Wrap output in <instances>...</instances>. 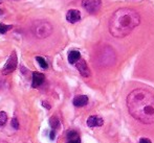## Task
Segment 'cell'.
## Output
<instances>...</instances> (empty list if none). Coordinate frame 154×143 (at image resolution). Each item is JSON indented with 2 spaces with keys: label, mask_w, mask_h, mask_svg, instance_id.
<instances>
[{
  "label": "cell",
  "mask_w": 154,
  "mask_h": 143,
  "mask_svg": "<svg viewBox=\"0 0 154 143\" xmlns=\"http://www.w3.org/2000/svg\"><path fill=\"white\" fill-rule=\"evenodd\" d=\"M2 1H3V0H0V3H2Z\"/></svg>",
  "instance_id": "cell-23"
},
{
  "label": "cell",
  "mask_w": 154,
  "mask_h": 143,
  "mask_svg": "<svg viewBox=\"0 0 154 143\" xmlns=\"http://www.w3.org/2000/svg\"><path fill=\"white\" fill-rule=\"evenodd\" d=\"M140 23V17L136 10L124 7L116 10L109 20V31L114 38H125Z\"/></svg>",
  "instance_id": "cell-2"
},
{
  "label": "cell",
  "mask_w": 154,
  "mask_h": 143,
  "mask_svg": "<svg viewBox=\"0 0 154 143\" xmlns=\"http://www.w3.org/2000/svg\"><path fill=\"white\" fill-rule=\"evenodd\" d=\"M42 105H43V107H45V108H46V109H51V106H49V105H47V103H46V101H43V103H42Z\"/></svg>",
  "instance_id": "cell-20"
},
{
  "label": "cell",
  "mask_w": 154,
  "mask_h": 143,
  "mask_svg": "<svg viewBox=\"0 0 154 143\" xmlns=\"http://www.w3.org/2000/svg\"><path fill=\"white\" fill-rule=\"evenodd\" d=\"M18 66V58H17V53L16 51H13L11 53V55L8 57L6 63L4 64L3 68H2V74L6 75L12 73L13 71H15V69Z\"/></svg>",
  "instance_id": "cell-4"
},
{
  "label": "cell",
  "mask_w": 154,
  "mask_h": 143,
  "mask_svg": "<svg viewBox=\"0 0 154 143\" xmlns=\"http://www.w3.org/2000/svg\"><path fill=\"white\" fill-rule=\"evenodd\" d=\"M12 28H13V25H6V24L1 23V24H0V34H6L8 30H11Z\"/></svg>",
  "instance_id": "cell-15"
},
{
  "label": "cell",
  "mask_w": 154,
  "mask_h": 143,
  "mask_svg": "<svg viewBox=\"0 0 154 143\" xmlns=\"http://www.w3.org/2000/svg\"><path fill=\"white\" fill-rule=\"evenodd\" d=\"M66 20L69 23H75L81 20V13L78 10H69L66 14Z\"/></svg>",
  "instance_id": "cell-8"
},
{
  "label": "cell",
  "mask_w": 154,
  "mask_h": 143,
  "mask_svg": "<svg viewBox=\"0 0 154 143\" xmlns=\"http://www.w3.org/2000/svg\"><path fill=\"white\" fill-rule=\"evenodd\" d=\"M32 31L37 38H46L53 32V26L47 21H36L32 26Z\"/></svg>",
  "instance_id": "cell-3"
},
{
  "label": "cell",
  "mask_w": 154,
  "mask_h": 143,
  "mask_svg": "<svg viewBox=\"0 0 154 143\" xmlns=\"http://www.w3.org/2000/svg\"><path fill=\"white\" fill-rule=\"evenodd\" d=\"M49 138H51V140L55 139V131H54V130L51 132V133H49Z\"/></svg>",
  "instance_id": "cell-19"
},
{
  "label": "cell",
  "mask_w": 154,
  "mask_h": 143,
  "mask_svg": "<svg viewBox=\"0 0 154 143\" xmlns=\"http://www.w3.org/2000/svg\"><path fill=\"white\" fill-rule=\"evenodd\" d=\"M6 121H8V115H6L5 112L1 111L0 112V127L5 125Z\"/></svg>",
  "instance_id": "cell-16"
},
{
  "label": "cell",
  "mask_w": 154,
  "mask_h": 143,
  "mask_svg": "<svg viewBox=\"0 0 154 143\" xmlns=\"http://www.w3.org/2000/svg\"><path fill=\"white\" fill-rule=\"evenodd\" d=\"M0 143H8L6 141H3V140H0Z\"/></svg>",
  "instance_id": "cell-22"
},
{
  "label": "cell",
  "mask_w": 154,
  "mask_h": 143,
  "mask_svg": "<svg viewBox=\"0 0 154 143\" xmlns=\"http://www.w3.org/2000/svg\"><path fill=\"white\" fill-rule=\"evenodd\" d=\"M36 61L39 63V65H40L41 68H43V69L48 68V64H47V62L42 57H36Z\"/></svg>",
  "instance_id": "cell-14"
},
{
  "label": "cell",
  "mask_w": 154,
  "mask_h": 143,
  "mask_svg": "<svg viewBox=\"0 0 154 143\" xmlns=\"http://www.w3.org/2000/svg\"><path fill=\"white\" fill-rule=\"evenodd\" d=\"M2 15H3V10L0 8V16H2Z\"/></svg>",
  "instance_id": "cell-21"
},
{
  "label": "cell",
  "mask_w": 154,
  "mask_h": 143,
  "mask_svg": "<svg viewBox=\"0 0 154 143\" xmlns=\"http://www.w3.org/2000/svg\"><path fill=\"white\" fill-rule=\"evenodd\" d=\"M75 67H77V69L79 70L80 74H81L82 76H84V77L90 76V69H89V67H88L87 63H86L83 58H81V60L75 64Z\"/></svg>",
  "instance_id": "cell-6"
},
{
  "label": "cell",
  "mask_w": 154,
  "mask_h": 143,
  "mask_svg": "<svg viewBox=\"0 0 154 143\" xmlns=\"http://www.w3.org/2000/svg\"><path fill=\"white\" fill-rule=\"evenodd\" d=\"M140 143H152V142H151V140L148 139V138H140Z\"/></svg>",
  "instance_id": "cell-18"
},
{
  "label": "cell",
  "mask_w": 154,
  "mask_h": 143,
  "mask_svg": "<svg viewBox=\"0 0 154 143\" xmlns=\"http://www.w3.org/2000/svg\"><path fill=\"white\" fill-rule=\"evenodd\" d=\"M128 111L145 124L154 123V95L146 89H135L127 96Z\"/></svg>",
  "instance_id": "cell-1"
},
{
  "label": "cell",
  "mask_w": 154,
  "mask_h": 143,
  "mask_svg": "<svg viewBox=\"0 0 154 143\" xmlns=\"http://www.w3.org/2000/svg\"><path fill=\"white\" fill-rule=\"evenodd\" d=\"M81 60V53L78 50H72L68 53V62L70 64H77Z\"/></svg>",
  "instance_id": "cell-12"
},
{
  "label": "cell",
  "mask_w": 154,
  "mask_h": 143,
  "mask_svg": "<svg viewBox=\"0 0 154 143\" xmlns=\"http://www.w3.org/2000/svg\"><path fill=\"white\" fill-rule=\"evenodd\" d=\"M12 127H14L15 130L19 129V122H18V119H17V118H13L12 119Z\"/></svg>",
  "instance_id": "cell-17"
},
{
  "label": "cell",
  "mask_w": 154,
  "mask_h": 143,
  "mask_svg": "<svg viewBox=\"0 0 154 143\" xmlns=\"http://www.w3.org/2000/svg\"><path fill=\"white\" fill-rule=\"evenodd\" d=\"M104 123L103 119L100 118L99 116H94V115H92V116H89L87 119V125L89 127H102Z\"/></svg>",
  "instance_id": "cell-9"
},
{
  "label": "cell",
  "mask_w": 154,
  "mask_h": 143,
  "mask_svg": "<svg viewBox=\"0 0 154 143\" xmlns=\"http://www.w3.org/2000/svg\"><path fill=\"white\" fill-rule=\"evenodd\" d=\"M49 125H51V127L54 130V131H55V130H57L58 127H59V125H60L59 119H58L56 116L51 117V119H49Z\"/></svg>",
  "instance_id": "cell-13"
},
{
  "label": "cell",
  "mask_w": 154,
  "mask_h": 143,
  "mask_svg": "<svg viewBox=\"0 0 154 143\" xmlns=\"http://www.w3.org/2000/svg\"><path fill=\"white\" fill-rule=\"evenodd\" d=\"M67 143H81L79 134L75 131H69L67 133Z\"/></svg>",
  "instance_id": "cell-11"
},
{
  "label": "cell",
  "mask_w": 154,
  "mask_h": 143,
  "mask_svg": "<svg viewBox=\"0 0 154 143\" xmlns=\"http://www.w3.org/2000/svg\"><path fill=\"white\" fill-rule=\"evenodd\" d=\"M45 81V75L40 72H32V88H39Z\"/></svg>",
  "instance_id": "cell-7"
},
{
  "label": "cell",
  "mask_w": 154,
  "mask_h": 143,
  "mask_svg": "<svg viewBox=\"0 0 154 143\" xmlns=\"http://www.w3.org/2000/svg\"><path fill=\"white\" fill-rule=\"evenodd\" d=\"M102 5L101 0H82V6L89 14H95L100 10Z\"/></svg>",
  "instance_id": "cell-5"
},
{
  "label": "cell",
  "mask_w": 154,
  "mask_h": 143,
  "mask_svg": "<svg viewBox=\"0 0 154 143\" xmlns=\"http://www.w3.org/2000/svg\"><path fill=\"white\" fill-rule=\"evenodd\" d=\"M72 103L75 107H78V108H81V107H84L88 103V97L86 95H78L73 98L72 100Z\"/></svg>",
  "instance_id": "cell-10"
}]
</instances>
